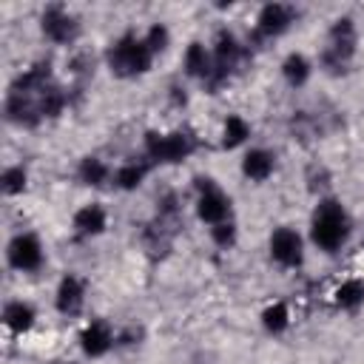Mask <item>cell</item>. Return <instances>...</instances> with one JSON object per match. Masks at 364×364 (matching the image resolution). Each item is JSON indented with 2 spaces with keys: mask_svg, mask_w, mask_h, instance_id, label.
<instances>
[{
  "mask_svg": "<svg viewBox=\"0 0 364 364\" xmlns=\"http://www.w3.org/2000/svg\"><path fill=\"white\" fill-rule=\"evenodd\" d=\"M310 236L327 253L338 250L347 242V236H350V216L341 208V202H336V199L318 202V208L313 213V222H310Z\"/></svg>",
  "mask_w": 364,
  "mask_h": 364,
  "instance_id": "1",
  "label": "cell"
},
{
  "mask_svg": "<svg viewBox=\"0 0 364 364\" xmlns=\"http://www.w3.org/2000/svg\"><path fill=\"white\" fill-rule=\"evenodd\" d=\"M154 51L148 48L145 37L136 34H122L111 48H108V65L117 77H136L151 68Z\"/></svg>",
  "mask_w": 364,
  "mask_h": 364,
  "instance_id": "2",
  "label": "cell"
},
{
  "mask_svg": "<svg viewBox=\"0 0 364 364\" xmlns=\"http://www.w3.org/2000/svg\"><path fill=\"white\" fill-rule=\"evenodd\" d=\"M191 151H193V139L185 131H173V134H154L151 131L145 136V154L154 162L173 165V162H182L185 156H191Z\"/></svg>",
  "mask_w": 364,
  "mask_h": 364,
  "instance_id": "3",
  "label": "cell"
},
{
  "mask_svg": "<svg viewBox=\"0 0 364 364\" xmlns=\"http://www.w3.org/2000/svg\"><path fill=\"white\" fill-rule=\"evenodd\" d=\"M199 199H196V216L208 225H222L230 213V199L213 185L210 176H196Z\"/></svg>",
  "mask_w": 364,
  "mask_h": 364,
  "instance_id": "4",
  "label": "cell"
},
{
  "mask_svg": "<svg viewBox=\"0 0 364 364\" xmlns=\"http://www.w3.org/2000/svg\"><path fill=\"white\" fill-rule=\"evenodd\" d=\"M9 264L17 270H37L43 264V245L34 233H20L9 242Z\"/></svg>",
  "mask_w": 364,
  "mask_h": 364,
  "instance_id": "5",
  "label": "cell"
},
{
  "mask_svg": "<svg viewBox=\"0 0 364 364\" xmlns=\"http://www.w3.org/2000/svg\"><path fill=\"white\" fill-rule=\"evenodd\" d=\"M40 23H43V34L51 43H60V46L71 43L77 37V31H80V23L74 20V14H68L60 6H51L48 11H43V20Z\"/></svg>",
  "mask_w": 364,
  "mask_h": 364,
  "instance_id": "6",
  "label": "cell"
},
{
  "mask_svg": "<svg viewBox=\"0 0 364 364\" xmlns=\"http://www.w3.org/2000/svg\"><path fill=\"white\" fill-rule=\"evenodd\" d=\"M270 256L282 264V267H299L301 264V236L290 228H279L273 236H270Z\"/></svg>",
  "mask_w": 364,
  "mask_h": 364,
  "instance_id": "7",
  "label": "cell"
},
{
  "mask_svg": "<svg viewBox=\"0 0 364 364\" xmlns=\"http://www.w3.org/2000/svg\"><path fill=\"white\" fill-rule=\"evenodd\" d=\"M353 46H355V31H353V23L344 17V20H336L333 31H330V48L324 54V63L327 65H344L353 54Z\"/></svg>",
  "mask_w": 364,
  "mask_h": 364,
  "instance_id": "8",
  "label": "cell"
},
{
  "mask_svg": "<svg viewBox=\"0 0 364 364\" xmlns=\"http://www.w3.org/2000/svg\"><path fill=\"white\" fill-rule=\"evenodd\" d=\"M239 54H242V48L236 43V37L230 31H219L216 43H213V80H225L236 68Z\"/></svg>",
  "mask_w": 364,
  "mask_h": 364,
  "instance_id": "9",
  "label": "cell"
},
{
  "mask_svg": "<svg viewBox=\"0 0 364 364\" xmlns=\"http://www.w3.org/2000/svg\"><path fill=\"white\" fill-rule=\"evenodd\" d=\"M293 23V9L284 6V3H267L262 11H259V20H256V31L259 37H279L290 28Z\"/></svg>",
  "mask_w": 364,
  "mask_h": 364,
  "instance_id": "10",
  "label": "cell"
},
{
  "mask_svg": "<svg viewBox=\"0 0 364 364\" xmlns=\"http://www.w3.org/2000/svg\"><path fill=\"white\" fill-rule=\"evenodd\" d=\"M111 344H114V333H111V327H108L105 321H91V324L82 330V336H80V347H82V353L91 355V358L105 355V353L111 350Z\"/></svg>",
  "mask_w": 364,
  "mask_h": 364,
  "instance_id": "11",
  "label": "cell"
},
{
  "mask_svg": "<svg viewBox=\"0 0 364 364\" xmlns=\"http://www.w3.org/2000/svg\"><path fill=\"white\" fill-rule=\"evenodd\" d=\"M82 296H85V290H82V282H80L77 276H65V279L60 282V287H57L54 304H57V310H60V313H65V316H74V313L82 307Z\"/></svg>",
  "mask_w": 364,
  "mask_h": 364,
  "instance_id": "12",
  "label": "cell"
},
{
  "mask_svg": "<svg viewBox=\"0 0 364 364\" xmlns=\"http://www.w3.org/2000/svg\"><path fill=\"white\" fill-rule=\"evenodd\" d=\"M108 225V216L100 205H82L77 213H74V230L80 236H100Z\"/></svg>",
  "mask_w": 364,
  "mask_h": 364,
  "instance_id": "13",
  "label": "cell"
},
{
  "mask_svg": "<svg viewBox=\"0 0 364 364\" xmlns=\"http://www.w3.org/2000/svg\"><path fill=\"white\" fill-rule=\"evenodd\" d=\"M242 173L253 182H264L270 173H273V154L264 151V148H253L245 154L242 159Z\"/></svg>",
  "mask_w": 364,
  "mask_h": 364,
  "instance_id": "14",
  "label": "cell"
},
{
  "mask_svg": "<svg viewBox=\"0 0 364 364\" xmlns=\"http://www.w3.org/2000/svg\"><path fill=\"white\" fill-rule=\"evenodd\" d=\"M185 71L199 80L213 77V54H208L202 43H191L185 51Z\"/></svg>",
  "mask_w": 364,
  "mask_h": 364,
  "instance_id": "15",
  "label": "cell"
},
{
  "mask_svg": "<svg viewBox=\"0 0 364 364\" xmlns=\"http://www.w3.org/2000/svg\"><path fill=\"white\" fill-rule=\"evenodd\" d=\"M3 324L11 330V333H26L31 324H34V310L31 304L26 301H9L3 307Z\"/></svg>",
  "mask_w": 364,
  "mask_h": 364,
  "instance_id": "16",
  "label": "cell"
},
{
  "mask_svg": "<svg viewBox=\"0 0 364 364\" xmlns=\"http://www.w3.org/2000/svg\"><path fill=\"white\" fill-rule=\"evenodd\" d=\"M333 299H336V304H338L341 310H355V307H361V304H364V282H358V279L344 282L341 287H336Z\"/></svg>",
  "mask_w": 364,
  "mask_h": 364,
  "instance_id": "17",
  "label": "cell"
},
{
  "mask_svg": "<svg viewBox=\"0 0 364 364\" xmlns=\"http://www.w3.org/2000/svg\"><path fill=\"white\" fill-rule=\"evenodd\" d=\"M282 74L284 80L296 88V85H304L307 77H310V60L304 54H287V60L282 63Z\"/></svg>",
  "mask_w": 364,
  "mask_h": 364,
  "instance_id": "18",
  "label": "cell"
},
{
  "mask_svg": "<svg viewBox=\"0 0 364 364\" xmlns=\"http://www.w3.org/2000/svg\"><path fill=\"white\" fill-rule=\"evenodd\" d=\"M247 136H250V125L239 114H230L225 119V128H222V145L225 148H239Z\"/></svg>",
  "mask_w": 364,
  "mask_h": 364,
  "instance_id": "19",
  "label": "cell"
},
{
  "mask_svg": "<svg viewBox=\"0 0 364 364\" xmlns=\"http://www.w3.org/2000/svg\"><path fill=\"white\" fill-rule=\"evenodd\" d=\"M80 179L85 185H102L108 179V165L102 159H97V156H85L80 162Z\"/></svg>",
  "mask_w": 364,
  "mask_h": 364,
  "instance_id": "20",
  "label": "cell"
},
{
  "mask_svg": "<svg viewBox=\"0 0 364 364\" xmlns=\"http://www.w3.org/2000/svg\"><path fill=\"white\" fill-rule=\"evenodd\" d=\"M262 324H264V330H267V333H282V330L290 324V313H287V304H282V301L270 304V307L262 313Z\"/></svg>",
  "mask_w": 364,
  "mask_h": 364,
  "instance_id": "21",
  "label": "cell"
},
{
  "mask_svg": "<svg viewBox=\"0 0 364 364\" xmlns=\"http://www.w3.org/2000/svg\"><path fill=\"white\" fill-rule=\"evenodd\" d=\"M114 179H117V185L122 188V191H134L142 179H145V165H136V162H125L117 173H114Z\"/></svg>",
  "mask_w": 364,
  "mask_h": 364,
  "instance_id": "22",
  "label": "cell"
},
{
  "mask_svg": "<svg viewBox=\"0 0 364 364\" xmlns=\"http://www.w3.org/2000/svg\"><path fill=\"white\" fill-rule=\"evenodd\" d=\"M0 182H3V191H6L9 196L23 193V188H26V171H23L20 165H11V168H6V171H3Z\"/></svg>",
  "mask_w": 364,
  "mask_h": 364,
  "instance_id": "23",
  "label": "cell"
},
{
  "mask_svg": "<svg viewBox=\"0 0 364 364\" xmlns=\"http://www.w3.org/2000/svg\"><path fill=\"white\" fill-rule=\"evenodd\" d=\"M168 40H171V34H168V28H165L162 23H154V26L145 31V43H148V48H151L154 54L165 51V48H168Z\"/></svg>",
  "mask_w": 364,
  "mask_h": 364,
  "instance_id": "24",
  "label": "cell"
},
{
  "mask_svg": "<svg viewBox=\"0 0 364 364\" xmlns=\"http://www.w3.org/2000/svg\"><path fill=\"white\" fill-rule=\"evenodd\" d=\"M210 236H213V242H216L219 247H230V245L236 242V228H233L230 222H222V225H213V228H210Z\"/></svg>",
  "mask_w": 364,
  "mask_h": 364,
  "instance_id": "25",
  "label": "cell"
},
{
  "mask_svg": "<svg viewBox=\"0 0 364 364\" xmlns=\"http://www.w3.org/2000/svg\"><path fill=\"white\" fill-rule=\"evenodd\" d=\"M60 364H63V361H60Z\"/></svg>",
  "mask_w": 364,
  "mask_h": 364,
  "instance_id": "26",
  "label": "cell"
}]
</instances>
